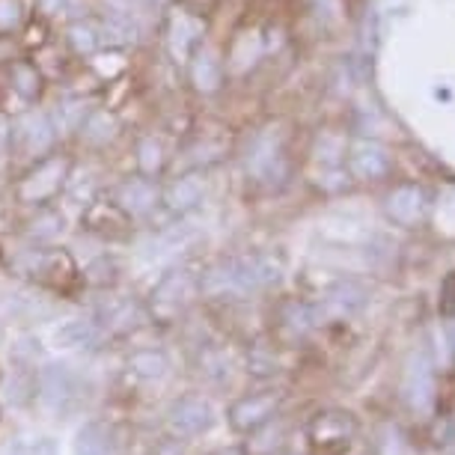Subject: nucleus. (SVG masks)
Here are the masks:
<instances>
[{
  "label": "nucleus",
  "instance_id": "1",
  "mask_svg": "<svg viewBox=\"0 0 455 455\" xmlns=\"http://www.w3.org/2000/svg\"><path fill=\"white\" fill-rule=\"evenodd\" d=\"M280 262L274 256H233V259H223L218 265H212L209 271L200 274V291L209 298H223V295H253L274 286L280 280Z\"/></svg>",
  "mask_w": 455,
  "mask_h": 455
},
{
  "label": "nucleus",
  "instance_id": "2",
  "mask_svg": "<svg viewBox=\"0 0 455 455\" xmlns=\"http://www.w3.org/2000/svg\"><path fill=\"white\" fill-rule=\"evenodd\" d=\"M68 176H72V161L66 156H45L39 161H33V167L21 176V182L15 185V196L24 205H51L60 194L66 191Z\"/></svg>",
  "mask_w": 455,
  "mask_h": 455
},
{
  "label": "nucleus",
  "instance_id": "3",
  "mask_svg": "<svg viewBox=\"0 0 455 455\" xmlns=\"http://www.w3.org/2000/svg\"><path fill=\"white\" fill-rule=\"evenodd\" d=\"M10 143H12V149L28 161H39L51 156L57 143L54 116L45 114V110H28V114H21L12 123Z\"/></svg>",
  "mask_w": 455,
  "mask_h": 455
},
{
  "label": "nucleus",
  "instance_id": "4",
  "mask_svg": "<svg viewBox=\"0 0 455 455\" xmlns=\"http://www.w3.org/2000/svg\"><path fill=\"white\" fill-rule=\"evenodd\" d=\"M39 396L51 411H68L84 399V378L72 363H45L39 372Z\"/></svg>",
  "mask_w": 455,
  "mask_h": 455
},
{
  "label": "nucleus",
  "instance_id": "5",
  "mask_svg": "<svg viewBox=\"0 0 455 455\" xmlns=\"http://www.w3.org/2000/svg\"><path fill=\"white\" fill-rule=\"evenodd\" d=\"M158 203H161V188L156 179H146V176H128L114 191V205L128 220L149 218L158 209Z\"/></svg>",
  "mask_w": 455,
  "mask_h": 455
},
{
  "label": "nucleus",
  "instance_id": "6",
  "mask_svg": "<svg viewBox=\"0 0 455 455\" xmlns=\"http://www.w3.org/2000/svg\"><path fill=\"white\" fill-rule=\"evenodd\" d=\"M212 426H214V408L203 396H182L167 411V428L179 441L209 432Z\"/></svg>",
  "mask_w": 455,
  "mask_h": 455
},
{
  "label": "nucleus",
  "instance_id": "7",
  "mask_svg": "<svg viewBox=\"0 0 455 455\" xmlns=\"http://www.w3.org/2000/svg\"><path fill=\"white\" fill-rule=\"evenodd\" d=\"M313 307V319L315 324L342 319V315H355L366 307V289L357 286L355 280H339L324 291V298Z\"/></svg>",
  "mask_w": 455,
  "mask_h": 455
},
{
  "label": "nucleus",
  "instance_id": "8",
  "mask_svg": "<svg viewBox=\"0 0 455 455\" xmlns=\"http://www.w3.org/2000/svg\"><path fill=\"white\" fill-rule=\"evenodd\" d=\"M355 432L357 423L348 411H324V414H315L307 426V437L322 450H342V446H348Z\"/></svg>",
  "mask_w": 455,
  "mask_h": 455
},
{
  "label": "nucleus",
  "instance_id": "9",
  "mask_svg": "<svg viewBox=\"0 0 455 455\" xmlns=\"http://www.w3.org/2000/svg\"><path fill=\"white\" fill-rule=\"evenodd\" d=\"M99 33H101V45L132 48L143 36V24H140V19H137V12L132 10V6L116 4V6H110L105 15H101Z\"/></svg>",
  "mask_w": 455,
  "mask_h": 455
},
{
  "label": "nucleus",
  "instance_id": "10",
  "mask_svg": "<svg viewBox=\"0 0 455 455\" xmlns=\"http://www.w3.org/2000/svg\"><path fill=\"white\" fill-rule=\"evenodd\" d=\"M194 291H200V277L188 268H173L156 283V289H152V304L176 313L179 307H185L188 300L194 298Z\"/></svg>",
  "mask_w": 455,
  "mask_h": 455
},
{
  "label": "nucleus",
  "instance_id": "11",
  "mask_svg": "<svg viewBox=\"0 0 455 455\" xmlns=\"http://www.w3.org/2000/svg\"><path fill=\"white\" fill-rule=\"evenodd\" d=\"M205 24L188 12H173L167 21V51L176 63H188L191 54L203 45Z\"/></svg>",
  "mask_w": 455,
  "mask_h": 455
},
{
  "label": "nucleus",
  "instance_id": "12",
  "mask_svg": "<svg viewBox=\"0 0 455 455\" xmlns=\"http://www.w3.org/2000/svg\"><path fill=\"white\" fill-rule=\"evenodd\" d=\"M277 405H280L277 393H253V396H244L229 408V426L235 432H256V428H262L274 417Z\"/></svg>",
  "mask_w": 455,
  "mask_h": 455
},
{
  "label": "nucleus",
  "instance_id": "13",
  "mask_svg": "<svg viewBox=\"0 0 455 455\" xmlns=\"http://www.w3.org/2000/svg\"><path fill=\"white\" fill-rule=\"evenodd\" d=\"M205 200V182L196 173H185L173 179L164 191H161V203L167 205V212L173 214H191L194 209H200Z\"/></svg>",
  "mask_w": 455,
  "mask_h": 455
},
{
  "label": "nucleus",
  "instance_id": "14",
  "mask_svg": "<svg viewBox=\"0 0 455 455\" xmlns=\"http://www.w3.org/2000/svg\"><path fill=\"white\" fill-rule=\"evenodd\" d=\"M196 229L191 227V223H170V227H164L161 233L149 235V242L143 244V256L146 259H164V256H176L188 251L194 242H196Z\"/></svg>",
  "mask_w": 455,
  "mask_h": 455
},
{
  "label": "nucleus",
  "instance_id": "15",
  "mask_svg": "<svg viewBox=\"0 0 455 455\" xmlns=\"http://www.w3.org/2000/svg\"><path fill=\"white\" fill-rule=\"evenodd\" d=\"M143 319H146L143 307L134 304V300H128V298H108L96 313L99 328L105 333H128V331H134Z\"/></svg>",
  "mask_w": 455,
  "mask_h": 455
},
{
  "label": "nucleus",
  "instance_id": "16",
  "mask_svg": "<svg viewBox=\"0 0 455 455\" xmlns=\"http://www.w3.org/2000/svg\"><path fill=\"white\" fill-rule=\"evenodd\" d=\"M247 173H251L256 182H274V179L283 176V152L277 140L259 137V140L247 149Z\"/></svg>",
  "mask_w": 455,
  "mask_h": 455
},
{
  "label": "nucleus",
  "instance_id": "17",
  "mask_svg": "<svg viewBox=\"0 0 455 455\" xmlns=\"http://www.w3.org/2000/svg\"><path fill=\"white\" fill-rule=\"evenodd\" d=\"M105 339V331L99 328L96 319H68L63 324H57L54 333H51V342L57 348H96L99 342Z\"/></svg>",
  "mask_w": 455,
  "mask_h": 455
},
{
  "label": "nucleus",
  "instance_id": "18",
  "mask_svg": "<svg viewBox=\"0 0 455 455\" xmlns=\"http://www.w3.org/2000/svg\"><path fill=\"white\" fill-rule=\"evenodd\" d=\"M188 72H191V84L196 92L209 96V92H218L223 84V63L220 57L214 54L212 48H196L191 60H188Z\"/></svg>",
  "mask_w": 455,
  "mask_h": 455
},
{
  "label": "nucleus",
  "instance_id": "19",
  "mask_svg": "<svg viewBox=\"0 0 455 455\" xmlns=\"http://www.w3.org/2000/svg\"><path fill=\"white\" fill-rule=\"evenodd\" d=\"M75 455H123L114 428L105 423H84L75 432Z\"/></svg>",
  "mask_w": 455,
  "mask_h": 455
},
{
  "label": "nucleus",
  "instance_id": "20",
  "mask_svg": "<svg viewBox=\"0 0 455 455\" xmlns=\"http://www.w3.org/2000/svg\"><path fill=\"white\" fill-rule=\"evenodd\" d=\"M24 271L39 280H68L75 274V262L63 251H33L24 262Z\"/></svg>",
  "mask_w": 455,
  "mask_h": 455
},
{
  "label": "nucleus",
  "instance_id": "21",
  "mask_svg": "<svg viewBox=\"0 0 455 455\" xmlns=\"http://www.w3.org/2000/svg\"><path fill=\"white\" fill-rule=\"evenodd\" d=\"M81 140L87 146H108L119 137V119L105 108H96L84 116V123L78 128Z\"/></svg>",
  "mask_w": 455,
  "mask_h": 455
},
{
  "label": "nucleus",
  "instance_id": "22",
  "mask_svg": "<svg viewBox=\"0 0 455 455\" xmlns=\"http://www.w3.org/2000/svg\"><path fill=\"white\" fill-rule=\"evenodd\" d=\"M134 161H137V170H140V176L158 179L161 173H164V167H167L164 143H161L156 134L140 137V140H137V149H134Z\"/></svg>",
  "mask_w": 455,
  "mask_h": 455
},
{
  "label": "nucleus",
  "instance_id": "23",
  "mask_svg": "<svg viewBox=\"0 0 455 455\" xmlns=\"http://www.w3.org/2000/svg\"><path fill=\"white\" fill-rule=\"evenodd\" d=\"M10 84L24 101H36L42 96V90H45V78H42L39 66L30 63V60H15V63H10Z\"/></svg>",
  "mask_w": 455,
  "mask_h": 455
},
{
  "label": "nucleus",
  "instance_id": "24",
  "mask_svg": "<svg viewBox=\"0 0 455 455\" xmlns=\"http://www.w3.org/2000/svg\"><path fill=\"white\" fill-rule=\"evenodd\" d=\"M128 369L143 381H161L170 369V360L161 348H137L128 355Z\"/></svg>",
  "mask_w": 455,
  "mask_h": 455
},
{
  "label": "nucleus",
  "instance_id": "25",
  "mask_svg": "<svg viewBox=\"0 0 455 455\" xmlns=\"http://www.w3.org/2000/svg\"><path fill=\"white\" fill-rule=\"evenodd\" d=\"M66 39H68V48L75 51L78 57H92V54H99L101 48V33H99V24H92V21H72L68 24V30H66Z\"/></svg>",
  "mask_w": 455,
  "mask_h": 455
},
{
  "label": "nucleus",
  "instance_id": "26",
  "mask_svg": "<svg viewBox=\"0 0 455 455\" xmlns=\"http://www.w3.org/2000/svg\"><path fill=\"white\" fill-rule=\"evenodd\" d=\"M351 170L360 179H375L387 170V156H384L381 146L375 143H360L355 152H351Z\"/></svg>",
  "mask_w": 455,
  "mask_h": 455
},
{
  "label": "nucleus",
  "instance_id": "27",
  "mask_svg": "<svg viewBox=\"0 0 455 455\" xmlns=\"http://www.w3.org/2000/svg\"><path fill=\"white\" fill-rule=\"evenodd\" d=\"M408 399L414 408H426L428 402H432V366H428L423 357H417V363H411Z\"/></svg>",
  "mask_w": 455,
  "mask_h": 455
},
{
  "label": "nucleus",
  "instance_id": "28",
  "mask_svg": "<svg viewBox=\"0 0 455 455\" xmlns=\"http://www.w3.org/2000/svg\"><path fill=\"white\" fill-rule=\"evenodd\" d=\"M60 233H63V214L57 209H51V205H42L36 212V218L30 220L28 235L36 238V242H54Z\"/></svg>",
  "mask_w": 455,
  "mask_h": 455
},
{
  "label": "nucleus",
  "instance_id": "29",
  "mask_svg": "<svg viewBox=\"0 0 455 455\" xmlns=\"http://www.w3.org/2000/svg\"><path fill=\"white\" fill-rule=\"evenodd\" d=\"M24 19H28V12H24L21 0H0V36L21 30Z\"/></svg>",
  "mask_w": 455,
  "mask_h": 455
},
{
  "label": "nucleus",
  "instance_id": "30",
  "mask_svg": "<svg viewBox=\"0 0 455 455\" xmlns=\"http://www.w3.org/2000/svg\"><path fill=\"white\" fill-rule=\"evenodd\" d=\"M414 203H417V191H399L396 196H390V205H387L390 218L399 220V223H411L417 218Z\"/></svg>",
  "mask_w": 455,
  "mask_h": 455
},
{
  "label": "nucleus",
  "instance_id": "31",
  "mask_svg": "<svg viewBox=\"0 0 455 455\" xmlns=\"http://www.w3.org/2000/svg\"><path fill=\"white\" fill-rule=\"evenodd\" d=\"M116 259L114 256H99L96 262L87 265V280L92 283V286H105V283H110L116 277Z\"/></svg>",
  "mask_w": 455,
  "mask_h": 455
},
{
  "label": "nucleus",
  "instance_id": "32",
  "mask_svg": "<svg viewBox=\"0 0 455 455\" xmlns=\"http://www.w3.org/2000/svg\"><path fill=\"white\" fill-rule=\"evenodd\" d=\"M39 12L45 19H57V15H78V0H36Z\"/></svg>",
  "mask_w": 455,
  "mask_h": 455
},
{
  "label": "nucleus",
  "instance_id": "33",
  "mask_svg": "<svg viewBox=\"0 0 455 455\" xmlns=\"http://www.w3.org/2000/svg\"><path fill=\"white\" fill-rule=\"evenodd\" d=\"M30 455H60V452H57V443L51 441V437H42V441H36V446L30 450Z\"/></svg>",
  "mask_w": 455,
  "mask_h": 455
},
{
  "label": "nucleus",
  "instance_id": "34",
  "mask_svg": "<svg viewBox=\"0 0 455 455\" xmlns=\"http://www.w3.org/2000/svg\"><path fill=\"white\" fill-rule=\"evenodd\" d=\"M214 455H242L238 450H220V452H214Z\"/></svg>",
  "mask_w": 455,
  "mask_h": 455
},
{
  "label": "nucleus",
  "instance_id": "35",
  "mask_svg": "<svg viewBox=\"0 0 455 455\" xmlns=\"http://www.w3.org/2000/svg\"><path fill=\"white\" fill-rule=\"evenodd\" d=\"M10 455H24V450H21V446H15V450H12Z\"/></svg>",
  "mask_w": 455,
  "mask_h": 455
}]
</instances>
